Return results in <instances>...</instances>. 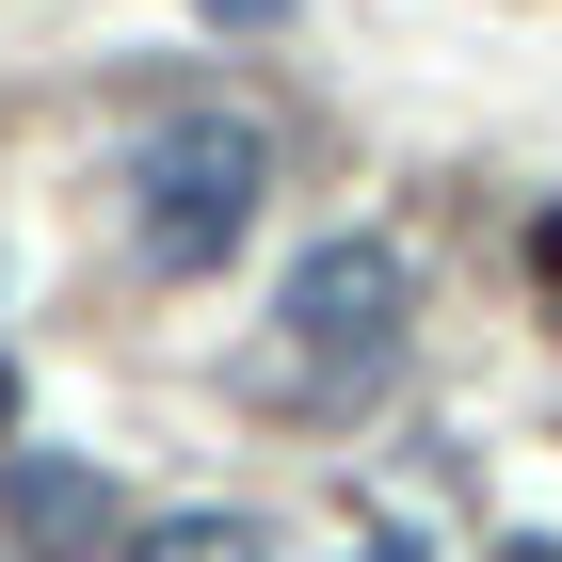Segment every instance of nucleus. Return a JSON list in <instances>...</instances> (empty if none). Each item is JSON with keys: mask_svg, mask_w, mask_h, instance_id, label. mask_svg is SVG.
<instances>
[{"mask_svg": "<svg viewBox=\"0 0 562 562\" xmlns=\"http://www.w3.org/2000/svg\"><path fill=\"white\" fill-rule=\"evenodd\" d=\"M130 193H145V273H225L241 258V225H258V193H273V130L258 113H161L145 130V161H130Z\"/></svg>", "mask_w": 562, "mask_h": 562, "instance_id": "1", "label": "nucleus"}, {"mask_svg": "<svg viewBox=\"0 0 562 562\" xmlns=\"http://www.w3.org/2000/svg\"><path fill=\"white\" fill-rule=\"evenodd\" d=\"M402 322H418V273H402V241H370V225H338V241H305L290 258V338H305V370H386L402 353Z\"/></svg>", "mask_w": 562, "mask_h": 562, "instance_id": "2", "label": "nucleus"}, {"mask_svg": "<svg viewBox=\"0 0 562 562\" xmlns=\"http://www.w3.org/2000/svg\"><path fill=\"white\" fill-rule=\"evenodd\" d=\"M97 530H113V482L81 450H0V547L16 562H97Z\"/></svg>", "mask_w": 562, "mask_h": 562, "instance_id": "3", "label": "nucleus"}, {"mask_svg": "<svg viewBox=\"0 0 562 562\" xmlns=\"http://www.w3.org/2000/svg\"><path fill=\"white\" fill-rule=\"evenodd\" d=\"M130 562H273L241 515H161V530H130Z\"/></svg>", "mask_w": 562, "mask_h": 562, "instance_id": "4", "label": "nucleus"}, {"mask_svg": "<svg viewBox=\"0 0 562 562\" xmlns=\"http://www.w3.org/2000/svg\"><path fill=\"white\" fill-rule=\"evenodd\" d=\"M0 434H16V370H0Z\"/></svg>", "mask_w": 562, "mask_h": 562, "instance_id": "5", "label": "nucleus"}, {"mask_svg": "<svg viewBox=\"0 0 562 562\" xmlns=\"http://www.w3.org/2000/svg\"><path fill=\"white\" fill-rule=\"evenodd\" d=\"M498 562H562V547H498Z\"/></svg>", "mask_w": 562, "mask_h": 562, "instance_id": "6", "label": "nucleus"}]
</instances>
